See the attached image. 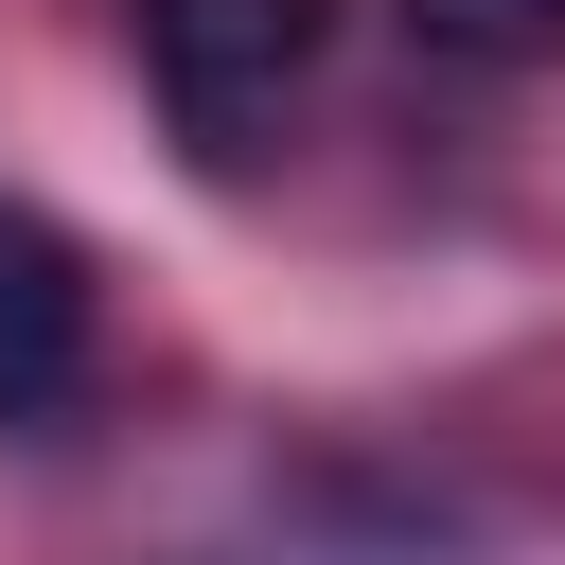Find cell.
<instances>
[{
	"label": "cell",
	"instance_id": "obj_1",
	"mask_svg": "<svg viewBox=\"0 0 565 565\" xmlns=\"http://www.w3.org/2000/svg\"><path fill=\"white\" fill-rule=\"evenodd\" d=\"M124 18H141V71H159L194 159H247L318 53V0H124Z\"/></svg>",
	"mask_w": 565,
	"mask_h": 565
},
{
	"label": "cell",
	"instance_id": "obj_2",
	"mask_svg": "<svg viewBox=\"0 0 565 565\" xmlns=\"http://www.w3.org/2000/svg\"><path fill=\"white\" fill-rule=\"evenodd\" d=\"M88 388V247L0 194V424H53Z\"/></svg>",
	"mask_w": 565,
	"mask_h": 565
},
{
	"label": "cell",
	"instance_id": "obj_3",
	"mask_svg": "<svg viewBox=\"0 0 565 565\" xmlns=\"http://www.w3.org/2000/svg\"><path fill=\"white\" fill-rule=\"evenodd\" d=\"M406 35L459 71H530V53H565V0H406Z\"/></svg>",
	"mask_w": 565,
	"mask_h": 565
}]
</instances>
